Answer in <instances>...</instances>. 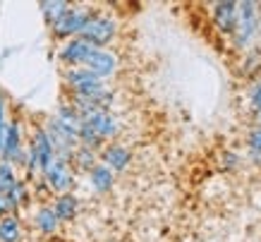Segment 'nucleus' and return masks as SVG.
<instances>
[{
	"label": "nucleus",
	"mask_w": 261,
	"mask_h": 242,
	"mask_svg": "<svg viewBox=\"0 0 261 242\" xmlns=\"http://www.w3.org/2000/svg\"><path fill=\"white\" fill-rule=\"evenodd\" d=\"M115 32H118V24L113 22L111 17H98V15H91L87 24H84V29H82L80 39L87 41L89 46L94 48H106L115 39Z\"/></svg>",
	"instance_id": "nucleus-1"
},
{
	"label": "nucleus",
	"mask_w": 261,
	"mask_h": 242,
	"mask_svg": "<svg viewBox=\"0 0 261 242\" xmlns=\"http://www.w3.org/2000/svg\"><path fill=\"white\" fill-rule=\"evenodd\" d=\"M53 158H56V149H53L50 139H48L46 130H36L32 147H29V156H27V171L46 173V168L53 163Z\"/></svg>",
	"instance_id": "nucleus-2"
},
{
	"label": "nucleus",
	"mask_w": 261,
	"mask_h": 242,
	"mask_svg": "<svg viewBox=\"0 0 261 242\" xmlns=\"http://www.w3.org/2000/svg\"><path fill=\"white\" fill-rule=\"evenodd\" d=\"M259 32V12L254 3H240L238 5V24H235V43L247 46L254 39V34Z\"/></svg>",
	"instance_id": "nucleus-3"
},
{
	"label": "nucleus",
	"mask_w": 261,
	"mask_h": 242,
	"mask_svg": "<svg viewBox=\"0 0 261 242\" xmlns=\"http://www.w3.org/2000/svg\"><path fill=\"white\" fill-rule=\"evenodd\" d=\"M91 19V12L87 10H67L58 22H53V34H56L58 39H67V36H80L82 29H84V24Z\"/></svg>",
	"instance_id": "nucleus-4"
},
{
	"label": "nucleus",
	"mask_w": 261,
	"mask_h": 242,
	"mask_svg": "<svg viewBox=\"0 0 261 242\" xmlns=\"http://www.w3.org/2000/svg\"><path fill=\"white\" fill-rule=\"evenodd\" d=\"M46 182L48 187L53 189V192H58V195H67L72 189V173H70V165H67V161L65 158H53V163L46 168Z\"/></svg>",
	"instance_id": "nucleus-5"
},
{
	"label": "nucleus",
	"mask_w": 261,
	"mask_h": 242,
	"mask_svg": "<svg viewBox=\"0 0 261 242\" xmlns=\"http://www.w3.org/2000/svg\"><path fill=\"white\" fill-rule=\"evenodd\" d=\"M84 67H87L89 72H94L98 79H106L118 70V60H115V55H113L111 51H106V48H94L91 55L87 58Z\"/></svg>",
	"instance_id": "nucleus-6"
},
{
	"label": "nucleus",
	"mask_w": 261,
	"mask_h": 242,
	"mask_svg": "<svg viewBox=\"0 0 261 242\" xmlns=\"http://www.w3.org/2000/svg\"><path fill=\"white\" fill-rule=\"evenodd\" d=\"M82 123H84L98 139H111V137H115V134L120 132V123L108 113V110H98L94 115L84 117Z\"/></svg>",
	"instance_id": "nucleus-7"
},
{
	"label": "nucleus",
	"mask_w": 261,
	"mask_h": 242,
	"mask_svg": "<svg viewBox=\"0 0 261 242\" xmlns=\"http://www.w3.org/2000/svg\"><path fill=\"white\" fill-rule=\"evenodd\" d=\"M91 51H94V46H89L87 41H82L80 36H77V39H70L63 48H60L58 58L67 65H82V67H84L87 58L91 55Z\"/></svg>",
	"instance_id": "nucleus-8"
},
{
	"label": "nucleus",
	"mask_w": 261,
	"mask_h": 242,
	"mask_svg": "<svg viewBox=\"0 0 261 242\" xmlns=\"http://www.w3.org/2000/svg\"><path fill=\"white\" fill-rule=\"evenodd\" d=\"M103 165L108 168V171H125L127 165H129V161H132V154H129V149L122 147V144H111V147L103 149Z\"/></svg>",
	"instance_id": "nucleus-9"
},
{
	"label": "nucleus",
	"mask_w": 261,
	"mask_h": 242,
	"mask_svg": "<svg viewBox=\"0 0 261 242\" xmlns=\"http://www.w3.org/2000/svg\"><path fill=\"white\" fill-rule=\"evenodd\" d=\"M214 17L221 32L232 34L238 24V3H218L214 8Z\"/></svg>",
	"instance_id": "nucleus-10"
},
{
	"label": "nucleus",
	"mask_w": 261,
	"mask_h": 242,
	"mask_svg": "<svg viewBox=\"0 0 261 242\" xmlns=\"http://www.w3.org/2000/svg\"><path fill=\"white\" fill-rule=\"evenodd\" d=\"M77 209H80V199L74 195H58L56 204H53V213H56L58 221H72L77 216Z\"/></svg>",
	"instance_id": "nucleus-11"
},
{
	"label": "nucleus",
	"mask_w": 261,
	"mask_h": 242,
	"mask_svg": "<svg viewBox=\"0 0 261 242\" xmlns=\"http://www.w3.org/2000/svg\"><path fill=\"white\" fill-rule=\"evenodd\" d=\"M89 182H91V187L96 192H108L113 187V182H115V173L108 171L103 163H96L91 171H89Z\"/></svg>",
	"instance_id": "nucleus-12"
},
{
	"label": "nucleus",
	"mask_w": 261,
	"mask_h": 242,
	"mask_svg": "<svg viewBox=\"0 0 261 242\" xmlns=\"http://www.w3.org/2000/svg\"><path fill=\"white\" fill-rule=\"evenodd\" d=\"M34 223H36V228H39L41 233H56V228L60 221L56 219V213H53V209H48V206H41L39 211H36V216H34Z\"/></svg>",
	"instance_id": "nucleus-13"
},
{
	"label": "nucleus",
	"mask_w": 261,
	"mask_h": 242,
	"mask_svg": "<svg viewBox=\"0 0 261 242\" xmlns=\"http://www.w3.org/2000/svg\"><path fill=\"white\" fill-rule=\"evenodd\" d=\"M70 161L77 165L80 171H91L96 165V151H91V149H87V147H77L72 151Z\"/></svg>",
	"instance_id": "nucleus-14"
},
{
	"label": "nucleus",
	"mask_w": 261,
	"mask_h": 242,
	"mask_svg": "<svg viewBox=\"0 0 261 242\" xmlns=\"http://www.w3.org/2000/svg\"><path fill=\"white\" fill-rule=\"evenodd\" d=\"M19 221L15 216H3L0 219V242H17L19 240Z\"/></svg>",
	"instance_id": "nucleus-15"
},
{
	"label": "nucleus",
	"mask_w": 261,
	"mask_h": 242,
	"mask_svg": "<svg viewBox=\"0 0 261 242\" xmlns=\"http://www.w3.org/2000/svg\"><path fill=\"white\" fill-rule=\"evenodd\" d=\"M41 10H43V17L53 24L70 10V5H67V3H60V0H50V3H41Z\"/></svg>",
	"instance_id": "nucleus-16"
},
{
	"label": "nucleus",
	"mask_w": 261,
	"mask_h": 242,
	"mask_svg": "<svg viewBox=\"0 0 261 242\" xmlns=\"http://www.w3.org/2000/svg\"><path fill=\"white\" fill-rule=\"evenodd\" d=\"M15 168L10 163H5V161H0V195H8L10 189L15 187Z\"/></svg>",
	"instance_id": "nucleus-17"
},
{
	"label": "nucleus",
	"mask_w": 261,
	"mask_h": 242,
	"mask_svg": "<svg viewBox=\"0 0 261 242\" xmlns=\"http://www.w3.org/2000/svg\"><path fill=\"white\" fill-rule=\"evenodd\" d=\"M3 197H5V204H8V209H15V206H19V204L27 199V185L17 180L15 187L10 189L8 195H3Z\"/></svg>",
	"instance_id": "nucleus-18"
},
{
	"label": "nucleus",
	"mask_w": 261,
	"mask_h": 242,
	"mask_svg": "<svg viewBox=\"0 0 261 242\" xmlns=\"http://www.w3.org/2000/svg\"><path fill=\"white\" fill-rule=\"evenodd\" d=\"M247 144H249V149H252L254 154H261V127H259V130H254V132L249 134Z\"/></svg>",
	"instance_id": "nucleus-19"
},
{
	"label": "nucleus",
	"mask_w": 261,
	"mask_h": 242,
	"mask_svg": "<svg viewBox=\"0 0 261 242\" xmlns=\"http://www.w3.org/2000/svg\"><path fill=\"white\" fill-rule=\"evenodd\" d=\"M252 103H254V108H256V110L261 113V84L252 91Z\"/></svg>",
	"instance_id": "nucleus-20"
},
{
	"label": "nucleus",
	"mask_w": 261,
	"mask_h": 242,
	"mask_svg": "<svg viewBox=\"0 0 261 242\" xmlns=\"http://www.w3.org/2000/svg\"><path fill=\"white\" fill-rule=\"evenodd\" d=\"M5 130H8V123H0V154H3V141H5Z\"/></svg>",
	"instance_id": "nucleus-21"
},
{
	"label": "nucleus",
	"mask_w": 261,
	"mask_h": 242,
	"mask_svg": "<svg viewBox=\"0 0 261 242\" xmlns=\"http://www.w3.org/2000/svg\"><path fill=\"white\" fill-rule=\"evenodd\" d=\"M8 204H5V197L0 195V219H3V216H5V213H8Z\"/></svg>",
	"instance_id": "nucleus-22"
},
{
	"label": "nucleus",
	"mask_w": 261,
	"mask_h": 242,
	"mask_svg": "<svg viewBox=\"0 0 261 242\" xmlns=\"http://www.w3.org/2000/svg\"><path fill=\"white\" fill-rule=\"evenodd\" d=\"M0 123H5V99L0 96Z\"/></svg>",
	"instance_id": "nucleus-23"
}]
</instances>
